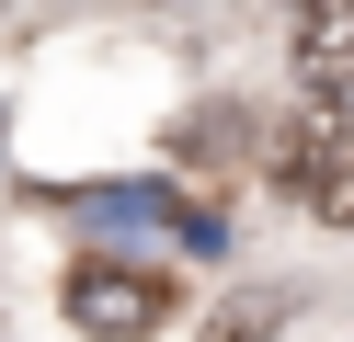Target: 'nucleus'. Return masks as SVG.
Returning <instances> with one entry per match:
<instances>
[{"label": "nucleus", "mask_w": 354, "mask_h": 342, "mask_svg": "<svg viewBox=\"0 0 354 342\" xmlns=\"http://www.w3.org/2000/svg\"><path fill=\"white\" fill-rule=\"evenodd\" d=\"M57 308L80 319V342H160V331H171V274H160V263H115V251H92V263H69Z\"/></svg>", "instance_id": "1"}, {"label": "nucleus", "mask_w": 354, "mask_h": 342, "mask_svg": "<svg viewBox=\"0 0 354 342\" xmlns=\"http://www.w3.org/2000/svg\"><path fill=\"white\" fill-rule=\"evenodd\" d=\"M297 80L320 103L354 91V0H297Z\"/></svg>", "instance_id": "2"}, {"label": "nucleus", "mask_w": 354, "mask_h": 342, "mask_svg": "<svg viewBox=\"0 0 354 342\" xmlns=\"http://www.w3.org/2000/svg\"><path fill=\"white\" fill-rule=\"evenodd\" d=\"M297 194H308V217H320V228H354V114L308 137V171H297Z\"/></svg>", "instance_id": "3"}]
</instances>
